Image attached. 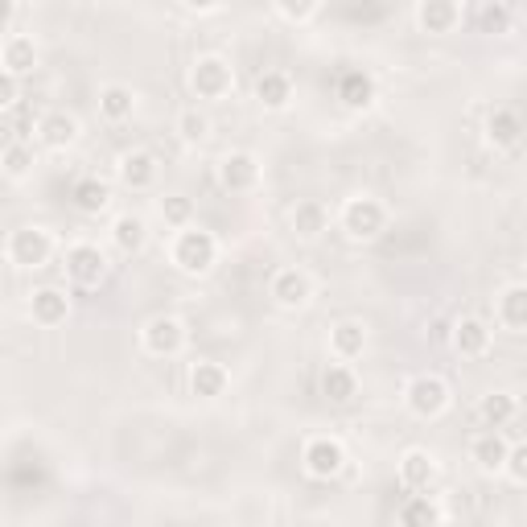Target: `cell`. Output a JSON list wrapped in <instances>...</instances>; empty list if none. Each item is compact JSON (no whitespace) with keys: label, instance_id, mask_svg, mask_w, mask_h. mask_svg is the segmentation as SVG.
Returning <instances> with one entry per match:
<instances>
[{"label":"cell","instance_id":"1","mask_svg":"<svg viewBox=\"0 0 527 527\" xmlns=\"http://www.w3.org/2000/svg\"><path fill=\"white\" fill-rule=\"evenodd\" d=\"M215 260H219V239L210 235V231L186 227L178 239H173V264H178L182 272L202 276V272L215 268Z\"/></svg>","mask_w":527,"mask_h":527},{"label":"cell","instance_id":"18","mask_svg":"<svg viewBox=\"0 0 527 527\" xmlns=\"http://www.w3.org/2000/svg\"><path fill=\"white\" fill-rule=\"evenodd\" d=\"M29 309H33V322H38V326H58V322H66L70 301H66L62 289H38L33 301H29Z\"/></svg>","mask_w":527,"mask_h":527},{"label":"cell","instance_id":"32","mask_svg":"<svg viewBox=\"0 0 527 527\" xmlns=\"http://www.w3.org/2000/svg\"><path fill=\"white\" fill-rule=\"evenodd\" d=\"M474 25L482 33H503L511 25V9L507 5H474Z\"/></svg>","mask_w":527,"mask_h":527},{"label":"cell","instance_id":"3","mask_svg":"<svg viewBox=\"0 0 527 527\" xmlns=\"http://www.w3.org/2000/svg\"><path fill=\"white\" fill-rule=\"evenodd\" d=\"M404 400H408V412H412V416L433 420V416H441V412L449 408V388H445L441 375H416V379L408 383Z\"/></svg>","mask_w":527,"mask_h":527},{"label":"cell","instance_id":"10","mask_svg":"<svg viewBox=\"0 0 527 527\" xmlns=\"http://www.w3.org/2000/svg\"><path fill=\"white\" fill-rule=\"evenodd\" d=\"M272 297H276V305H285V309H301L313 297V285H309V276L301 268H280L272 276Z\"/></svg>","mask_w":527,"mask_h":527},{"label":"cell","instance_id":"33","mask_svg":"<svg viewBox=\"0 0 527 527\" xmlns=\"http://www.w3.org/2000/svg\"><path fill=\"white\" fill-rule=\"evenodd\" d=\"M29 169H33V149L25 145V140H9L5 145V173L9 178H25Z\"/></svg>","mask_w":527,"mask_h":527},{"label":"cell","instance_id":"9","mask_svg":"<svg viewBox=\"0 0 527 527\" xmlns=\"http://www.w3.org/2000/svg\"><path fill=\"white\" fill-rule=\"evenodd\" d=\"M182 342H186V326L178 318H165L161 313V318H153L145 326V350L149 355H178Z\"/></svg>","mask_w":527,"mask_h":527},{"label":"cell","instance_id":"20","mask_svg":"<svg viewBox=\"0 0 527 527\" xmlns=\"http://www.w3.org/2000/svg\"><path fill=\"white\" fill-rule=\"evenodd\" d=\"M70 202H75V210H83V215H99V210H108L112 190L99 178H79L75 186H70Z\"/></svg>","mask_w":527,"mask_h":527},{"label":"cell","instance_id":"2","mask_svg":"<svg viewBox=\"0 0 527 527\" xmlns=\"http://www.w3.org/2000/svg\"><path fill=\"white\" fill-rule=\"evenodd\" d=\"M383 227H388V210L379 198H350L342 206V231L350 239H375Z\"/></svg>","mask_w":527,"mask_h":527},{"label":"cell","instance_id":"22","mask_svg":"<svg viewBox=\"0 0 527 527\" xmlns=\"http://www.w3.org/2000/svg\"><path fill=\"white\" fill-rule=\"evenodd\" d=\"M190 392L194 396H202V400H215V396H223L227 392V371L219 367V363H194V371H190Z\"/></svg>","mask_w":527,"mask_h":527},{"label":"cell","instance_id":"15","mask_svg":"<svg viewBox=\"0 0 527 527\" xmlns=\"http://www.w3.org/2000/svg\"><path fill=\"white\" fill-rule=\"evenodd\" d=\"M507 458H511V445L503 441V433L499 429H486V433H478L474 437V462L482 466V470H507Z\"/></svg>","mask_w":527,"mask_h":527},{"label":"cell","instance_id":"13","mask_svg":"<svg viewBox=\"0 0 527 527\" xmlns=\"http://www.w3.org/2000/svg\"><path fill=\"white\" fill-rule=\"evenodd\" d=\"M120 182L128 190H149L157 182V157L145 153V149H136V153H124L120 157Z\"/></svg>","mask_w":527,"mask_h":527},{"label":"cell","instance_id":"23","mask_svg":"<svg viewBox=\"0 0 527 527\" xmlns=\"http://www.w3.org/2000/svg\"><path fill=\"white\" fill-rule=\"evenodd\" d=\"M355 392H359V379H355V371H350V367L330 363V367L322 371V396H326V400L346 404V400H355Z\"/></svg>","mask_w":527,"mask_h":527},{"label":"cell","instance_id":"14","mask_svg":"<svg viewBox=\"0 0 527 527\" xmlns=\"http://www.w3.org/2000/svg\"><path fill=\"white\" fill-rule=\"evenodd\" d=\"M256 99L264 103L268 112L289 108V99H293V79L285 75V70H264V75L256 79Z\"/></svg>","mask_w":527,"mask_h":527},{"label":"cell","instance_id":"16","mask_svg":"<svg viewBox=\"0 0 527 527\" xmlns=\"http://www.w3.org/2000/svg\"><path fill=\"white\" fill-rule=\"evenodd\" d=\"M519 136H523V120H519V112H511V108H495L490 112V120H486V140L495 149H511V145H519Z\"/></svg>","mask_w":527,"mask_h":527},{"label":"cell","instance_id":"4","mask_svg":"<svg viewBox=\"0 0 527 527\" xmlns=\"http://www.w3.org/2000/svg\"><path fill=\"white\" fill-rule=\"evenodd\" d=\"M50 252H54V239L46 227H21L9 239V260L17 268H42L50 260Z\"/></svg>","mask_w":527,"mask_h":527},{"label":"cell","instance_id":"36","mask_svg":"<svg viewBox=\"0 0 527 527\" xmlns=\"http://www.w3.org/2000/svg\"><path fill=\"white\" fill-rule=\"evenodd\" d=\"M507 474H511L519 486H527V441L511 449V458H507Z\"/></svg>","mask_w":527,"mask_h":527},{"label":"cell","instance_id":"25","mask_svg":"<svg viewBox=\"0 0 527 527\" xmlns=\"http://www.w3.org/2000/svg\"><path fill=\"white\" fill-rule=\"evenodd\" d=\"M326 223H330V215H326V206H322L318 198L297 202V210H293V231H297L301 239H318V235L326 231Z\"/></svg>","mask_w":527,"mask_h":527},{"label":"cell","instance_id":"5","mask_svg":"<svg viewBox=\"0 0 527 527\" xmlns=\"http://www.w3.org/2000/svg\"><path fill=\"white\" fill-rule=\"evenodd\" d=\"M190 87L198 99H223L231 87H235V75H231V66L223 58H198L194 70H190Z\"/></svg>","mask_w":527,"mask_h":527},{"label":"cell","instance_id":"7","mask_svg":"<svg viewBox=\"0 0 527 527\" xmlns=\"http://www.w3.org/2000/svg\"><path fill=\"white\" fill-rule=\"evenodd\" d=\"M342 466H346V453H342V445L338 441H330V437H313L309 445H305V470H309V478H334V474H342Z\"/></svg>","mask_w":527,"mask_h":527},{"label":"cell","instance_id":"11","mask_svg":"<svg viewBox=\"0 0 527 527\" xmlns=\"http://www.w3.org/2000/svg\"><path fill=\"white\" fill-rule=\"evenodd\" d=\"M338 99L346 103V108H355V112L371 108V103H375V79L367 75V70L346 66L338 75Z\"/></svg>","mask_w":527,"mask_h":527},{"label":"cell","instance_id":"21","mask_svg":"<svg viewBox=\"0 0 527 527\" xmlns=\"http://www.w3.org/2000/svg\"><path fill=\"white\" fill-rule=\"evenodd\" d=\"M38 136H42V145H50V149H66V145H75L79 124H75V116H66V112H50V116H42Z\"/></svg>","mask_w":527,"mask_h":527},{"label":"cell","instance_id":"26","mask_svg":"<svg viewBox=\"0 0 527 527\" xmlns=\"http://www.w3.org/2000/svg\"><path fill=\"white\" fill-rule=\"evenodd\" d=\"M396 523H400V527H437V523H441V511H437V503H433V499L412 495V499H404V503H400Z\"/></svg>","mask_w":527,"mask_h":527},{"label":"cell","instance_id":"31","mask_svg":"<svg viewBox=\"0 0 527 527\" xmlns=\"http://www.w3.org/2000/svg\"><path fill=\"white\" fill-rule=\"evenodd\" d=\"M112 239H116V248H120L124 256H132V252L145 248L149 231H145V223H140L136 215H120V219H116V227H112Z\"/></svg>","mask_w":527,"mask_h":527},{"label":"cell","instance_id":"8","mask_svg":"<svg viewBox=\"0 0 527 527\" xmlns=\"http://www.w3.org/2000/svg\"><path fill=\"white\" fill-rule=\"evenodd\" d=\"M219 182H223V190H231V194H248V190H256V182H260V165H256V157H252V153H231V157H223V165H219Z\"/></svg>","mask_w":527,"mask_h":527},{"label":"cell","instance_id":"19","mask_svg":"<svg viewBox=\"0 0 527 527\" xmlns=\"http://www.w3.org/2000/svg\"><path fill=\"white\" fill-rule=\"evenodd\" d=\"M433 474H437V466H433V458H429L425 449H408L404 458H400V482L408 490H429Z\"/></svg>","mask_w":527,"mask_h":527},{"label":"cell","instance_id":"35","mask_svg":"<svg viewBox=\"0 0 527 527\" xmlns=\"http://www.w3.org/2000/svg\"><path fill=\"white\" fill-rule=\"evenodd\" d=\"M178 132H182V140H190V145H198V140H206V132H210V120H206L198 108H190V112H182V120H178Z\"/></svg>","mask_w":527,"mask_h":527},{"label":"cell","instance_id":"12","mask_svg":"<svg viewBox=\"0 0 527 527\" xmlns=\"http://www.w3.org/2000/svg\"><path fill=\"white\" fill-rule=\"evenodd\" d=\"M449 342H453V350H458L462 359H482L486 350H490V330L478 318H462L458 326H453Z\"/></svg>","mask_w":527,"mask_h":527},{"label":"cell","instance_id":"37","mask_svg":"<svg viewBox=\"0 0 527 527\" xmlns=\"http://www.w3.org/2000/svg\"><path fill=\"white\" fill-rule=\"evenodd\" d=\"M276 13H280V17H289V21H305V17L318 13V5H289V0H280Z\"/></svg>","mask_w":527,"mask_h":527},{"label":"cell","instance_id":"34","mask_svg":"<svg viewBox=\"0 0 527 527\" xmlns=\"http://www.w3.org/2000/svg\"><path fill=\"white\" fill-rule=\"evenodd\" d=\"M161 215H165V223H173V227L186 231V223H190V215H194V206H190V198H182V194H169V198H161Z\"/></svg>","mask_w":527,"mask_h":527},{"label":"cell","instance_id":"30","mask_svg":"<svg viewBox=\"0 0 527 527\" xmlns=\"http://www.w3.org/2000/svg\"><path fill=\"white\" fill-rule=\"evenodd\" d=\"M33 62H38L33 38H25V33H13V38L5 42V75H29Z\"/></svg>","mask_w":527,"mask_h":527},{"label":"cell","instance_id":"28","mask_svg":"<svg viewBox=\"0 0 527 527\" xmlns=\"http://www.w3.org/2000/svg\"><path fill=\"white\" fill-rule=\"evenodd\" d=\"M99 112L108 116L112 124H120V120H128V116L136 112V95H132L128 87H120V83L103 87V91H99Z\"/></svg>","mask_w":527,"mask_h":527},{"label":"cell","instance_id":"17","mask_svg":"<svg viewBox=\"0 0 527 527\" xmlns=\"http://www.w3.org/2000/svg\"><path fill=\"white\" fill-rule=\"evenodd\" d=\"M416 21L425 33H449L453 25L462 21V9L453 5V0H425V5L416 9Z\"/></svg>","mask_w":527,"mask_h":527},{"label":"cell","instance_id":"24","mask_svg":"<svg viewBox=\"0 0 527 527\" xmlns=\"http://www.w3.org/2000/svg\"><path fill=\"white\" fill-rule=\"evenodd\" d=\"M499 322H503L507 330H515V334L527 330V285L503 289V297H499Z\"/></svg>","mask_w":527,"mask_h":527},{"label":"cell","instance_id":"6","mask_svg":"<svg viewBox=\"0 0 527 527\" xmlns=\"http://www.w3.org/2000/svg\"><path fill=\"white\" fill-rule=\"evenodd\" d=\"M66 276L83 289H95V285H103V276H108V256H103L95 243H75V248L66 252Z\"/></svg>","mask_w":527,"mask_h":527},{"label":"cell","instance_id":"29","mask_svg":"<svg viewBox=\"0 0 527 527\" xmlns=\"http://www.w3.org/2000/svg\"><path fill=\"white\" fill-rule=\"evenodd\" d=\"M330 346H334L338 359H359L363 346H367V330L359 322H338L334 334H330Z\"/></svg>","mask_w":527,"mask_h":527},{"label":"cell","instance_id":"27","mask_svg":"<svg viewBox=\"0 0 527 527\" xmlns=\"http://www.w3.org/2000/svg\"><path fill=\"white\" fill-rule=\"evenodd\" d=\"M511 416H515V396H507V392H490V396L478 400V420H482V429H503Z\"/></svg>","mask_w":527,"mask_h":527},{"label":"cell","instance_id":"38","mask_svg":"<svg viewBox=\"0 0 527 527\" xmlns=\"http://www.w3.org/2000/svg\"><path fill=\"white\" fill-rule=\"evenodd\" d=\"M0 103H5V108L17 103V75H0Z\"/></svg>","mask_w":527,"mask_h":527}]
</instances>
